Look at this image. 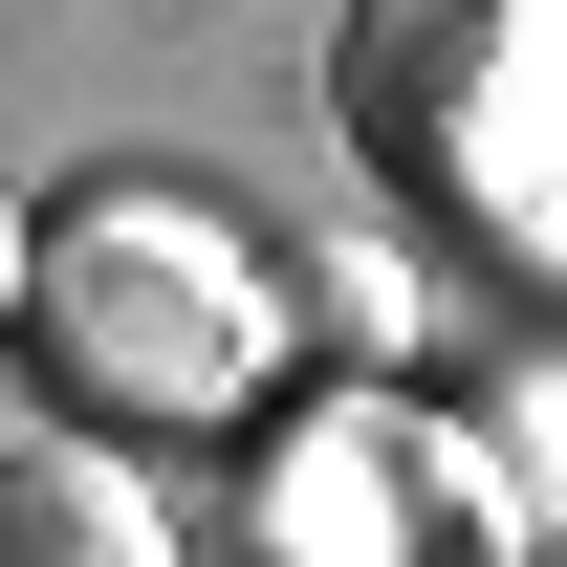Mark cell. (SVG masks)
<instances>
[{"label":"cell","instance_id":"6da1fadb","mask_svg":"<svg viewBox=\"0 0 567 567\" xmlns=\"http://www.w3.org/2000/svg\"><path fill=\"white\" fill-rule=\"evenodd\" d=\"M0 350L44 371L66 436H240L284 371V262L218 240L197 197H87L22 240V328Z\"/></svg>","mask_w":567,"mask_h":567},{"label":"cell","instance_id":"7a4b0ae2","mask_svg":"<svg viewBox=\"0 0 567 567\" xmlns=\"http://www.w3.org/2000/svg\"><path fill=\"white\" fill-rule=\"evenodd\" d=\"M328 132H350V175L393 218L567 284V22L546 0H350Z\"/></svg>","mask_w":567,"mask_h":567},{"label":"cell","instance_id":"3957f363","mask_svg":"<svg viewBox=\"0 0 567 567\" xmlns=\"http://www.w3.org/2000/svg\"><path fill=\"white\" fill-rule=\"evenodd\" d=\"M502 546H524L502 458L393 415V393H350V415H306L262 458V567H502Z\"/></svg>","mask_w":567,"mask_h":567},{"label":"cell","instance_id":"277c9868","mask_svg":"<svg viewBox=\"0 0 567 567\" xmlns=\"http://www.w3.org/2000/svg\"><path fill=\"white\" fill-rule=\"evenodd\" d=\"M0 567H175V524H153L132 458L44 436V458H0Z\"/></svg>","mask_w":567,"mask_h":567},{"label":"cell","instance_id":"5b68a950","mask_svg":"<svg viewBox=\"0 0 567 567\" xmlns=\"http://www.w3.org/2000/svg\"><path fill=\"white\" fill-rule=\"evenodd\" d=\"M22 240H44V218H22V197H0V328H22Z\"/></svg>","mask_w":567,"mask_h":567}]
</instances>
